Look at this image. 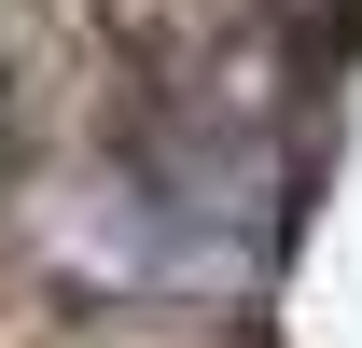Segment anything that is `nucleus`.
<instances>
[{
	"label": "nucleus",
	"mask_w": 362,
	"mask_h": 348,
	"mask_svg": "<svg viewBox=\"0 0 362 348\" xmlns=\"http://www.w3.org/2000/svg\"><path fill=\"white\" fill-rule=\"evenodd\" d=\"M265 14H279L307 56H349V42H362V0H265Z\"/></svg>",
	"instance_id": "nucleus-1"
}]
</instances>
